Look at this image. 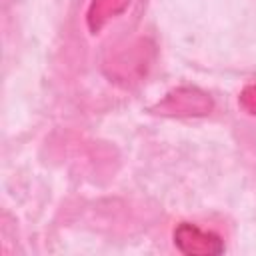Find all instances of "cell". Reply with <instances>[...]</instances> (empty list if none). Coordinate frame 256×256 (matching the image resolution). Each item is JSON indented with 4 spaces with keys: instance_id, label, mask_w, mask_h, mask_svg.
I'll return each instance as SVG.
<instances>
[{
    "instance_id": "obj_2",
    "label": "cell",
    "mask_w": 256,
    "mask_h": 256,
    "mask_svg": "<svg viewBox=\"0 0 256 256\" xmlns=\"http://www.w3.org/2000/svg\"><path fill=\"white\" fill-rule=\"evenodd\" d=\"M162 106L174 114H206L212 104L206 94H202L194 88H182V90H176L174 94H170Z\"/></svg>"
},
{
    "instance_id": "obj_3",
    "label": "cell",
    "mask_w": 256,
    "mask_h": 256,
    "mask_svg": "<svg viewBox=\"0 0 256 256\" xmlns=\"http://www.w3.org/2000/svg\"><path fill=\"white\" fill-rule=\"evenodd\" d=\"M240 106L250 112V114H256V84L252 86H246L240 94Z\"/></svg>"
},
{
    "instance_id": "obj_1",
    "label": "cell",
    "mask_w": 256,
    "mask_h": 256,
    "mask_svg": "<svg viewBox=\"0 0 256 256\" xmlns=\"http://www.w3.org/2000/svg\"><path fill=\"white\" fill-rule=\"evenodd\" d=\"M172 238L184 256H218L224 252V240L216 232L202 230L192 222H180Z\"/></svg>"
}]
</instances>
